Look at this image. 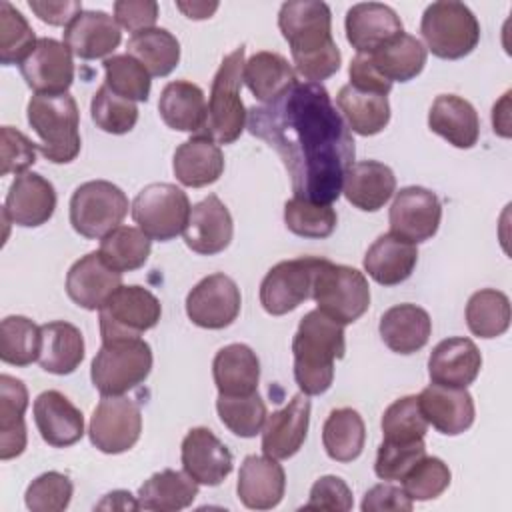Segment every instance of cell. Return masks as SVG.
<instances>
[{"label": "cell", "mask_w": 512, "mask_h": 512, "mask_svg": "<svg viewBox=\"0 0 512 512\" xmlns=\"http://www.w3.org/2000/svg\"><path fill=\"white\" fill-rule=\"evenodd\" d=\"M90 116L96 128L108 134H126L138 122V106L132 100L120 98L102 84L90 102Z\"/></svg>", "instance_id": "cell-50"}, {"label": "cell", "mask_w": 512, "mask_h": 512, "mask_svg": "<svg viewBox=\"0 0 512 512\" xmlns=\"http://www.w3.org/2000/svg\"><path fill=\"white\" fill-rule=\"evenodd\" d=\"M352 490L340 476H322L310 488V498L302 510H330L348 512L352 510Z\"/></svg>", "instance_id": "cell-56"}, {"label": "cell", "mask_w": 512, "mask_h": 512, "mask_svg": "<svg viewBox=\"0 0 512 512\" xmlns=\"http://www.w3.org/2000/svg\"><path fill=\"white\" fill-rule=\"evenodd\" d=\"M20 74L36 94H66L74 82L72 52L54 38H38L20 64Z\"/></svg>", "instance_id": "cell-16"}, {"label": "cell", "mask_w": 512, "mask_h": 512, "mask_svg": "<svg viewBox=\"0 0 512 512\" xmlns=\"http://www.w3.org/2000/svg\"><path fill=\"white\" fill-rule=\"evenodd\" d=\"M216 412L222 424L240 438H254L258 432H262L268 418L266 404L258 392L246 396L218 394Z\"/></svg>", "instance_id": "cell-46"}, {"label": "cell", "mask_w": 512, "mask_h": 512, "mask_svg": "<svg viewBox=\"0 0 512 512\" xmlns=\"http://www.w3.org/2000/svg\"><path fill=\"white\" fill-rule=\"evenodd\" d=\"M510 300L504 292L482 288L474 292L466 304V324L474 336L496 338L510 326Z\"/></svg>", "instance_id": "cell-43"}, {"label": "cell", "mask_w": 512, "mask_h": 512, "mask_svg": "<svg viewBox=\"0 0 512 512\" xmlns=\"http://www.w3.org/2000/svg\"><path fill=\"white\" fill-rule=\"evenodd\" d=\"M350 74V86L358 88V90H366V92H376V94H384L388 96L392 90V82L384 80L370 64L366 54H356L350 62L348 68Z\"/></svg>", "instance_id": "cell-60"}, {"label": "cell", "mask_w": 512, "mask_h": 512, "mask_svg": "<svg viewBox=\"0 0 512 512\" xmlns=\"http://www.w3.org/2000/svg\"><path fill=\"white\" fill-rule=\"evenodd\" d=\"M310 298L320 312L348 326L368 310L370 286L360 270L322 258L314 272Z\"/></svg>", "instance_id": "cell-7"}, {"label": "cell", "mask_w": 512, "mask_h": 512, "mask_svg": "<svg viewBox=\"0 0 512 512\" xmlns=\"http://www.w3.org/2000/svg\"><path fill=\"white\" fill-rule=\"evenodd\" d=\"M28 390L22 380L2 374L0 376V460L16 458L26 448V422Z\"/></svg>", "instance_id": "cell-35"}, {"label": "cell", "mask_w": 512, "mask_h": 512, "mask_svg": "<svg viewBox=\"0 0 512 512\" xmlns=\"http://www.w3.org/2000/svg\"><path fill=\"white\" fill-rule=\"evenodd\" d=\"M162 316L160 300L144 286H120L98 310L102 340L140 338Z\"/></svg>", "instance_id": "cell-11"}, {"label": "cell", "mask_w": 512, "mask_h": 512, "mask_svg": "<svg viewBox=\"0 0 512 512\" xmlns=\"http://www.w3.org/2000/svg\"><path fill=\"white\" fill-rule=\"evenodd\" d=\"M240 306V288L222 272L202 278L186 296L188 318L192 324L208 330H222L230 326L238 318Z\"/></svg>", "instance_id": "cell-14"}, {"label": "cell", "mask_w": 512, "mask_h": 512, "mask_svg": "<svg viewBox=\"0 0 512 512\" xmlns=\"http://www.w3.org/2000/svg\"><path fill=\"white\" fill-rule=\"evenodd\" d=\"M344 326L324 312L310 310L292 338L294 378L302 394L320 396L334 380V362L344 358Z\"/></svg>", "instance_id": "cell-3"}, {"label": "cell", "mask_w": 512, "mask_h": 512, "mask_svg": "<svg viewBox=\"0 0 512 512\" xmlns=\"http://www.w3.org/2000/svg\"><path fill=\"white\" fill-rule=\"evenodd\" d=\"M198 482L186 472L160 470L138 488V510L176 512L188 508L198 496Z\"/></svg>", "instance_id": "cell-37"}, {"label": "cell", "mask_w": 512, "mask_h": 512, "mask_svg": "<svg viewBox=\"0 0 512 512\" xmlns=\"http://www.w3.org/2000/svg\"><path fill=\"white\" fill-rule=\"evenodd\" d=\"M114 20L134 36L154 28L158 20V4L154 0H118L114 2Z\"/></svg>", "instance_id": "cell-57"}, {"label": "cell", "mask_w": 512, "mask_h": 512, "mask_svg": "<svg viewBox=\"0 0 512 512\" xmlns=\"http://www.w3.org/2000/svg\"><path fill=\"white\" fill-rule=\"evenodd\" d=\"M120 286L122 272L108 266L100 252H88L66 274V294L84 310H100Z\"/></svg>", "instance_id": "cell-20"}, {"label": "cell", "mask_w": 512, "mask_h": 512, "mask_svg": "<svg viewBox=\"0 0 512 512\" xmlns=\"http://www.w3.org/2000/svg\"><path fill=\"white\" fill-rule=\"evenodd\" d=\"M428 128L448 144L466 150L478 142L480 118L468 100L456 94H440L430 106Z\"/></svg>", "instance_id": "cell-29"}, {"label": "cell", "mask_w": 512, "mask_h": 512, "mask_svg": "<svg viewBox=\"0 0 512 512\" xmlns=\"http://www.w3.org/2000/svg\"><path fill=\"white\" fill-rule=\"evenodd\" d=\"M100 256L118 272H132L146 264L152 240L134 226H118L100 240Z\"/></svg>", "instance_id": "cell-44"}, {"label": "cell", "mask_w": 512, "mask_h": 512, "mask_svg": "<svg viewBox=\"0 0 512 512\" xmlns=\"http://www.w3.org/2000/svg\"><path fill=\"white\" fill-rule=\"evenodd\" d=\"M440 220V198L424 186H406L396 192L388 214L390 234L412 244L430 240L438 232Z\"/></svg>", "instance_id": "cell-15"}, {"label": "cell", "mask_w": 512, "mask_h": 512, "mask_svg": "<svg viewBox=\"0 0 512 512\" xmlns=\"http://www.w3.org/2000/svg\"><path fill=\"white\" fill-rule=\"evenodd\" d=\"M158 112L172 130L200 132L206 126L208 104L200 86L188 80H174L162 88Z\"/></svg>", "instance_id": "cell-33"}, {"label": "cell", "mask_w": 512, "mask_h": 512, "mask_svg": "<svg viewBox=\"0 0 512 512\" xmlns=\"http://www.w3.org/2000/svg\"><path fill=\"white\" fill-rule=\"evenodd\" d=\"M482 368L478 346L464 336L438 342L428 358V376L432 384L468 388Z\"/></svg>", "instance_id": "cell-26"}, {"label": "cell", "mask_w": 512, "mask_h": 512, "mask_svg": "<svg viewBox=\"0 0 512 512\" xmlns=\"http://www.w3.org/2000/svg\"><path fill=\"white\" fill-rule=\"evenodd\" d=\"M212 376L218 394L246 396L258 392L260 362L246 344H228L220 348L212 362Z\"/></svg>", "instance_id": "cell-34"}, {"label": "cell", "mask_w": 512, "mask_h": 512, "mask_svg": "<svg viewBox=\"0 0 512 512\" xmlns=\"http://www.w3.org/2000/svg\"><path fill=\"white\" fill-rule=\"evenodd\" d=\"M128 208V198L122 188L108 180H90L72 192L70 224L80 236L102 240L122 224Z\"/></svg>", "instance_id": "cell-9"}, {"label": "cell", "mask_w": 512, "mask_h": 512, "mask_svg": "<svg viewBox=\"0 0 512 512\" xmlns=\"http://www.w3.org/2000/svg\"><path fill=\"white\" fill-rule=\"evenodd\" d=\"M72 480L56 470L34 478L24 494L26 508L32 512H62L72 500Z\"/></svg>", "instance_id": "cell-53"}, {"label": "cell", "mask_w": 512, "mask_h": 512, "mask_svg": "<svg viewBox=\"0 0 512 512\" xmlns=\"http://www.w3.org/2000/svg\"><path fill=\"white\" fill-rule=\"evenodd\" d=\"M176 8L190 20H206L218 10V2H176Z\"/></svg>", "instance_id": "cell-61"}, {"label": "cell", "mask_w": 512, "mask_h": 512, "mask_svg": "<svg viewBox=\"0 0 512 512\" xmlns=\"http://www.w3.org/2000/svg\"><path fill=\"white\" fill-rule=\"evenodd\" d=\"M96 508H112V510H138V500L132 498L130 492L126 490H114L110 494L104 496V500L100 504H96Z\"/></svg>", "instance_id": "cell-62"}, {"label": "cell", "mask_w": 512, "mask_h": 512, "mask_svg": "<svg viewBox=\"0 0 512 512\" xmlns=\"http://www.w3.org/2000/svg\"><path fill=\"white\" fill-rule=\"evenodd\" d=\"M278 28L290 44L294 72L304 82L330 78L340 70L342 54L332 36V14L318 0H290L280 6Z\"/></svg>", "instance_id": "cell-2"}, {"label": "cell", "mask_w": 512, "mask_h": 512, "mask_svg": "<svg viewBox=\"0 0 512 512\" xmlns=\"http://www.w3.org/2000/svg\"><path fill=\"white\" fill-rule=\"evenodd\" d=\"M232 234V216L216 194H208L204 200L192 206L188 224L182 232L186 246L202 256H212L226 250L232 242Z\"/></svg>", "instance_id": "cell-19"}, {"label": "cell", "mask_w": 512, "mask_h": 512, "mask_svg": "<svg viewBox=\"0 0 512 512\" xmlns=\"http://www.w3.org/2000/svg\"><path fill=\"white\" fill-rule=\"evenodd\" d=\"M452 474L448 464L436 456H424L402 478V490L410 500H434L450 486Z\"/></svg>", "instance_id": "cell-52"}, {"label": "cell", "mask_w": 512, "mask_h": 512, "mask_svg": "<svg viewBox=\"0 0 512 512\" xmlns=\"http://www.w3.org/2000/svg\"><path fill=\"white\" fill-rule=\"evenodd\" d=\"M28 6L50 26H68L82 12V2L78 0H30Z\"/></svg>", "instance_id": "cell-59"}, {"label": "cell", "mask_w": 512, "mask_h": 512, "mask_svg": "<svg viewBox=\"0 0 512 512\" xmlns=\"http://www.w3.org/2000/svg\"><path fill=\"white\" fill-rule=\"evenodd\" d=\"M42 342L38 364L42 370L58 376L72 374L84 360V336L82 332L64 320L48 322L40 326Z\"/></svg>", "instance_id": "cell-36"}, {"label": "cell", "mask_w": 512, "mask_h": 512, "mask_svg": "<svg viewBox=\"0 0 512 512\" xmlns=\"http://www.w3.org/2000/svg\"><path fill=\"white\" fill-rule=\"evenodd\" d=\"M152 370V348L142 338L102 340L90 366V380L102 396H122L140 386Z\"/></svg>", "instance_id": "cell-6"}, {"label": "cell", "mask_w": 512, "mask_h": 512, "mask_svg": "<svg viewBox=\"0 0 512 512\" xmlns=\"http://www.w3.org/2000/svg\"><path fill=\"white\" fill-rule=\"evenodd\" d=\"M420 34L434 56L442 60H458L478 46L480 22L466 4L440 0L426 6Z\"/></svg>", "instance_id": "cell-8"}, {"label": "cell", "mask_w": 512, "mask_h": 512, "mask_svg": "<svg viewBox=\"0 0 512 512\" xmlns=\"http://www.w3.org/2000/svg\"><path fill=\"white\" fill-rule=\"evenodd\" d=\"M176 180L188 188L214 184L224 172V154L206 134H196L182 142L172 160Z\"/></svg>", "instance_id": "cell-30"}, {"label": "cell", "mask_w": 512, "mask_h": 512, "mask_svg": "<svg viewBox=\"0 0 512 512\" xmlns=\"http://www.w3.org/2000/svg\"><path fill=\"white\" fill-rule=\"evenodd\" d=\"M32 414L36 428L48 446L66 448L84 436L82 412L58 390H46L38 394L32 406Z\"/></svg>", "instance_id": "cell-27"}, {"label": "cell", "mask_w": 512, "mask_h": 512, "mask_svg": "<svg viewBox=\"0 0 512 512\" xmlns=\"http://www.w3.org/2000/svg\"><path fill=\"white\" fill-rule=\"evenodd\" d=\"M126 54L136 58L150 76H168L180 62V42L166 28H150L128 40Z\"/></svg>", "instance_id": "cell-42"}, {"label": "cell", "mask_w": 512, "mask_h": 512, "mask_svg": "<svg viewBox=\"0 0 512 512\" xmlns=\"http://www.w3.org/2000/svg\"><path fill=\"white\" fill-rule=\"evenodd\" d=\"M190 200L182 188L168 182L144 186L132 202V218L138 228L158 242H168L184 232L190 218Z\"/></svg>", "instance_id": "cell-10"}, {"label": "cell", "mask_w": 512, "mask_h": 512, "mask_svg": "<svg viewBox=\"0 0 512 512\" xmlns=\"http://www.w3.org/2000/svg\"><path fill=\"white\" fill-rule=\"evenodd\" d=\"M366 426L354 408H336L322 426V444L336 462H352L364 450Z\"/></svg>", "instance_id": "cell-41"}, {"label": "cell", "mask_w": 512, "mask_h": 512, "mask_svg": "<svg viewBox=\"0 0 512 512\" xmlns=\"http://www.w3.org/2000/svg\"><path fill=\"white\" fill-rule=\"evenodd\" d=\"M360 508L364 512H410L414 508V500H410L400 486L382 482L364 494Z\"/></svg>", "instance_id": "cell-58"}, {"label": "cell", "mask_w": 512, "mask_h": 512, "mask_svg": "<svg viewBox=\"0 0 512 512\" xmlns=\"http://www.w3.org/2000/svg\"><path fill=\"white\" fill-rule=\"evenodd\" d=\"M38 38L22 16L10 2H0V62L4 66L22 64L26 56L34 50Z\"/></svg>", "instance_id": "cell-49"}, {"label": "cell", "mask_w": 512, "mask_h": 512, "mask_svg": "<svg viewBox=\"0 0 512 512\" xmlns=\"http://www.w3.org/2000/svg\"><path fill=\"white\" fill-rule=\"evenodd\" d=\"M246 48L238 46L220 62L208 98L204 134L216 144H232L246 128L248 110L240 98Z\"/></svg>", "instance_id": "cell-5"}, {"label": "cell", "mask_w": 512, "mask_h": 512, "mask_svg": "<svg viewBox=\"0 0 512 512\" xmlns=\"http://www.w3.org/2000/svg\"><path fill=\"white\" fill-rule=\"evenodd\" d=\"M378 332L392 352L414 354L428 344L432 320L428 312L416 304H396L382 314Z\"/></svg>", "instance_id": "cell-32"}, {"label": "cell", "mask_w": 512, "mask_h": 512, "mask_svg": "<svg viewBox=\"0 0 512 512\" xmlns=\"http://www.w3.org/2000/svg\"><path fill=\"white\" fill-rule=\"evenodd\" d=\"M28 124L38 134V150L52 164H68L80 154V112L66 94H34L26 106Z\"/></svg>", "instance_id": "cell-4"}, {"label": "cell", "mask_w": 512, "mask_h": 512, "mask_svg": "<svg viewBox=\"0 0 512 512\" xmlns=\"http://www.w3.org/2000/svg\"><path fill=\"white\" fill-rule=\"evenodd\" d=\"M418 406L440 434L458 436L474 424V400L466 388L430 384L418 394Z\"/></svg>", "instance_id": "cell-22"}, {"label": "cell", "mask_w": 512, "mask_h": 512, "mask_svg": "<svg viewBox=\"0 0 512 512\" xmlns=\"http://www.w3.org/2000/svg\"><path fill=\"white\" fill-rule=\"evenodd\" d=\"M396 192V176L390 166L378 160L354 162L344 176L342 194L364 212L380 210Z\"/></svg>", "instance_id": "cell-28"}, {"label": "cell", "mask_w": 512, "mask_h": 512, "mask_svg": "<svg viewBox=\"0 0 512 512\" xmlns=\"http://www.w3.org/2000/svg\"><path fill=\"white\" fill-rule=\"evenodd\" d=\"M426 456L424 440L416 442H388L382 440L376 452L374 472L380 480H402L412 466Z\"/></svg>", "instance_id": "cell-54"}, {"label": "cell", "mask_w": 512, "mask_h": 512, "mask_svg": "<svg viewBox=\"0 0 512 512\" xmlns=\"http://www.w3.org/2000/svg\"><path fill=\"white\" fill-rule=\"evenodd\" d=\"M248 130L282 158L294 196L332 204L354 164V138L328 90L296 80L278 98L248 110Z\"/></svg>", "instance_id": "cell-1"}, {"label": "cell", "mask_w": 512, "mask_h": 512, "mask_svg": "<svg viewBox=\"0 0 512 512\" xmlns=\"http://www.w3.org/2000/svg\"><path fill=\"white\" fill-rule=\"evenodd\" d=\"M372 68L388 82H408L416 78L426 64V48L412 34H398L378 50L366 54Z\"/></svg>", "instance_id": "cell-38"}, {"label": "cell", "mask_w": 512, "mask_h": 512, "mask_svg": "<svg viewBox=\"0 0 512 512\" xmlns=\"http://www.w3.org/2000/svg\"><path fill=\"white\" fill-rule=\"evenodd\" d=\"M338 216L332 204H314L292 196L284 204V224L300 238H328L336 228Z\"/></svg>", "instance_id": "cell-48"}, {"label": "cell", "mask_w": 512, "mask_h": 512, "mask_svg": "<svg viewBox=\"0 0 512 512\" xmlns=\"http://www.w3.org/2000/svg\"><path fill=\"white\" fill-rule=\"evenodd\" d=\"M56 210V190L50 180L36 172H24L8 188L2 212L12 224L36 228L46 224Z\"/></svg>", "instance_id": "cell-18"}, {"label": "cell", "mask_w": 512, "mask_h": 512, "mask_svg": "<svg viewBox=\"0 0 512 512\" xmlns=\"http://www.w3.org/2000/svg\"><path fill=\"white\" fill-rule=\"evenodd\" d=\"M180 458L184 472L204 486L222 484L234 466L226 444L204 426L188 430L182 440Z\"/></svg>", "instance_id": "cell-17"}, {"label": "cell", "mask_w": 512, "mask_h": 512, "mask_svg": "<svg viewBox=\"0 0 512 512\" xmlns=\"http://www.w3.org/2000/svg\"><path fill=\"white\" fill-rule=\"evenodd\" d=\"M346 40L358 54H370L404 32L400 16L386 4L360 2L346 12Z\"/></svg>", "instance_id": "cell-23"}, {"label": "cell", "mask_w": 512, "mask_h": 512, "mask_svg": "<svg viewBox=\"0 0 512 512\" xmlns=\"http://www.w3.org/2000/svg\"><path fill=\"white\" fill-rule=\"evenodd\" d=\"M142 432L140 406L128 396H102L96 404L88 436L92 446L104 454H122L130 450Z\"/></svg>", "instance_id": "cell-12"}, {"label": "cell", "mask_w": 512, "mask_h": 512, "mask_svg": "<svg viewBox=\"0 0 512 512\" xmlns=\"http://www.w3.org/2000/svg\"><path fill=\"white\" fill-rule=\"evenodd\" d=\"M416 244L390 232L380 234L364 254V270L380 286H396L408 280L416 268Z\"/></svg>", "instance_id": "cell-31"}, {"label": "cell", "mask_w": 512, "mask_h": 512, "mask_svg": "<svg viewBox=\"0 0 512 512\" xmlns=\"http://www.w3.org/2000/svg\"><path fill=\"white\" fill-rule=\"evenodd\" d=\"M508 100H510V92H506L500 102L494 104L492 108V126H494V132H498L500 136L508 138L510 136V120H508Z\"/></svg>", "instance_id": "cell-63"}, {"label": "cell", "mask_w": 512, "mask_h": 512, "mask_svg": "<svg viewBox=\"0 0 512 512\" xmlns=\"http://www.w3.org/2000/svg\"><path fill=\"white\" fill-rule=\"evenodd\" d=\"M426 430L428 422L420 412L418 396H402L382 414V434L388 442L424 440Z\"/></svg>", "instance_id": "cell-51"}, {"label": "cell", "mask_w": 512, "mask_h": 512, "mask_svg": "<svg viewBox=\"0 0 512 512\" xmlns=\"http://www.w3.org/2000/svg\"><path fill=\"white\" fill-rule=\"evenodd\" d=\"M122 40L114 16L102 10H82L64 28V46L80 60H96L112 54Z\"/></svg>", "instance_id": "cell-24"}, {"label": "cell", "mask_w": 512, "mask_h": 512, "mask_svg": "<svg viewBox=\"0 0 512 512\" xmlns=\"http://www.w3.org/2000/svg\"><path fill=\"white\" fill-rule=\"evenodd\" d=\"M286 490V474L276 458L250 454L244 458L236 492L240 502L250 510H270L282 502Z\"/></svg>", "instance_id": "cell-25"}, {"label": "cell", "mask_w": 512, "mask_h": 512, "mask_svg": "<svg viewBox=\"0 0 512 512\" xmlns=\"http://www.w3.org/2000/svg\"><path fill=\"white\" fill-rule=\"evenodd\" d=\"M336 104L348 128L360 136H374L390 122V104L384 94L358 90L346 84L340 88Z\"/></svg>", "instance_id": "cell-39"}, {"label": "cell", "mask_w": 512, "mask_h": 512, "mask_svg": "<svg viewBox=\"0 0 512 512\" xmlns=\"http://www.w3.org/2000/svg\"><path fill=\"white\" fill-rule=\"evenodd\" d=\"M242 82L256 100L268 104L296 82V72L282 54L262 50L244 62Z\"/></svg>", "instance_id": "cell-40"}, {"label": "cell", "mask_w": 512, "mask_h": 512, "mask_svg": "<svg viewBox=\"0 0 512 512\" xmlns=\"http://www.w3.org/2000/svg\"><path fill=\"white\" fill-rule=\"evenodd\" d=\"M104 84L120 98L132 102H146L150 96L152 76L130 54H112L104 60Z\"/></svg>", "instance_id": "cell-47"}, {"label": "cell", "mask_w": 512, "mask_h": 512, "mask_svg": "<svg viewBox=\"0 0 512 512\" xmlns=\"http://www.w3.org/2000/svg\"><path fill=\"white\" fill-rule=\"evenodd\" d=\"M40 326L26 316H6L0 324V360L12 366H30L40 356Z\"/></svg>", "instance_id": "cell-45"}, {"label": "cell", "mask_w": 512, "mask_h": 512, "mask_svg": "<svg viewBox=\"0 0 512 512\" xmlns=\"http://www.w3.org/2000/svg\"><path fill=\"white\" fill-rule=\"evenodd\" d=\"M310 424V400L296 394L284 408L272 412L262 428V452L276 460L292 458L304 444Z\"/></svg>", "instance_id": "cell-21"}, {"label": "cell", "mask_w": 512, "mask_h": 512, "mask_svg": "<svg viewBox=\"0 0 512 512\" xmlns=\"http://www.w3.org/2000/svg\"><path fill=\"white\" fill-rule=\"evenodd\" d=\"M2 176L24 174L36 162L38 144L12 126H2Z\"/></svg>", "instance_id": "cell-55"}, {"label": "cell", "mask_w": 512, "mask_h": 512, "mask_svg": "<svg viewBox=\"0 0 512 512\" xmlns=\"http://www.w3.org/2000/svg\"><path fill=\"white\" fill-rule=\"evenodd\" d=\"M318 256L282 260L268 270L260 284V304L272 316L296 310L310 298L314 272L320 266Z\"/></svg>", "instance_id": "cell-13"}]
</instances>
